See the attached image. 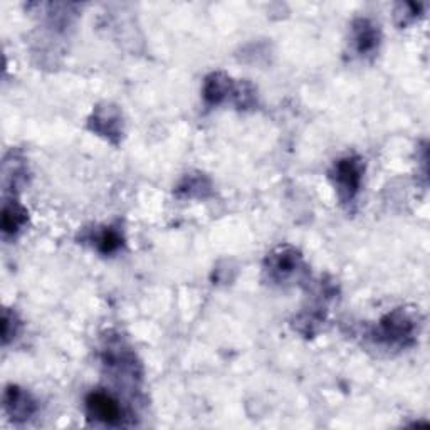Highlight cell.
Masks as SVG:
<instances>
[{
    "label": "cell",
    "mask_w": 430,
    "mask_h": 430,
    "mask_svg": "<svg viewBox=\"0 0 430 430\" xmlns=\"http://www.w3.org/2000/svg\"><path fill=\"white\" fill-rule=\"evenodd\" d=\"M86 409H88V415L95 418L97 422L109 425H118L123 420V413L118 402L108 393L95 392L86 398Z\"/></svg>",
    "instance_id": "6da1fadb"
},
{
    "label": "cell",
    "mask_w": 430,
    "mask_h": 430,
    "mask_svg": "<svg viewBox=\"0 0 430 430\" xmlns=\"http://www.w3.org/2000/svg\"><path fill=\"white\" fill-rule=\"evenodd\" d=\"M363 165L358 158H345L339 160L336 165V182H338L339 191L346 198H353L358 194L362 185Z\"/></svg>",
    "instance_id": "7a4b0ae2"
},
{
    "label": "cell",
    "mask_w": 430,
    "mask_h": 430,
    "mask_svg": "<svg viewBox=\"0 0 430 430\" xmlns=\"http://www.w3.org/2000/svg\"><path fill=\"white\" fill-rule=\"evenodd\" d=\"M6 406L10 412V415H14L15 420H26V418H29L32 415L34 410H36L34 402L30 400L29 395L22 392V390L15 389V386L7 390Z\"/></svg>",
    "instance_id": "3957f363"
},
{
    "label": "cell",
    "mask_w": 430,
    "mask_h": 430,
    "mask_svg": "<svg viewBox=\"0 0 430 430\" xmlns=\"http://www.w3.org/2000/svg\"><path fill=\"white\" fill-rule=\"evenodd\" d=\"M383 331H385V335L389 338L398 342V339H404L406 336L412 335L413 324L406 316L400 315V312H395L393 316H389V319L383 323Z\"/></svg>",
    "instance_id": "277c9868"
},
{
    "label": "cell",
    "mask_w": 430,
    "mask_h": 430,
    "mask_svg": "<svg viewBox=\"0 0 430 430\" xmlns=\"http://www.w3.org/2000/svg\"><path fill=\"white\" fill-rule=\"evenodd\" d=\"M230 80L224 74L217 73L207 80L205 83V97L209 103H221L230 93Z\"/></svg>",
    "instance_id": "5b68a950"
},
{
    "label": "cell",
    "mask_w": 430,
    "mask_h": 430,
    "mask_svg": "<svg viewBox=\"0 0 430 430\" xmlns=\"http://www.w3.org/2000/svg\"><path fill=\"white\" fill-rule=\"evenodd\" d=\"M355 41H357L358 53L362 54L371 53L378 44V34L370 22L359 21L357 32H355Z\"/></svg>",
    "instance_id": "8992f818"
},
{
    "label": "cell",
    "mask_w": 430,
    "mask_h": 430,
    "mask_svg": "<svg viewBox=\"0 0 430 430\" xmlns=\"http://www.w3.org/2000/svg\"><path fill=\"white\" fill-rule=\"evenodd\" d=\"M27 218L26 210L22 207L15 205V203H10V205L3 207V215H2V225H3V232L6 234H14L19 227L24 225Z\"/></svg>",
    "instance_id": "52a82bcc"
},
{
    "label": "cell",
    "mask_w": 430,
    "mask_h": 430,
    "mask_svg": "<svg viewBox=\"0 0 430 430\" xmlns=\"http://www.w3.org/2000/svg\"><path fill=\"white\" fill-rule=\"evenodd\" d=\"M118 123L120 118L118 115L113 113V108H101L95 115L96 130L104 133L106 136H111L115 135V133H118Z\"/></svg>",
    "instance_id": "ba28073f"
},
{
    "label": "cell",
    "mask_w": 430,
    "mask_h": 430,
    "mask_svg": "<svg viewBox=\"0 0 430 430\" xmlns=\"http://www.w3.org/2000/svg\"><path fill=\"white\" fill-rule=\"evenodd\" d=\"M298 254L291 249H283L279 254H276L274 261H272V271L279 272V274H291L298 265Z\"/></svg>",
    "instance_id": "9c48e42d"
},
{
    "label": "cell",
    "mask_w": 430,
    "mask_h": 430,
    "mask_svg": "<svg viewBox=\"0 0 430 430\" xmlns=\"http://www.w3.org/2000/svg\"><path fill=\"white\" fill-rule=\"evenodd\" d=\"M96 245L103 254H111L118 251L121 245V237L118 232H115L113 229H106L104 232H101L96 239Z\"/></svg>",
    "instance_id": "30bf717a"
}]
</instances>
